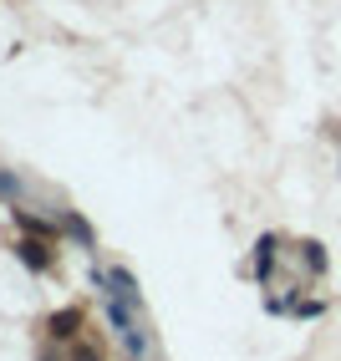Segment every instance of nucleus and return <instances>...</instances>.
I'll return each mask as SVG.
<instances>
[{
	"label": "nucleus",
	"instance_id": "obj_1",
	"mask_svg": "<svg viewBox=\"0 0 341 361\" xmlns=\"http://www.w3.org/2000/svg\"><path fill=\"white\" fill-rule=\"evenodd\" d=\"M107 285H112L107 295L128 300V305H138V285H133V275H128V270H107Z\"/></svg>",
	"mask_w": 341,
	"mask_h": 361
},
{
	"label": "nucleus",
	"instance_id": "obj_2",
	"mask_svg": "<svg viewBox=\"0 0 341 361\" xmlns=\"http://www.w3.org/2000/svg\"><path fill=\"white\" fill-rule=\"evenodd\" d=\"M0 199H20V178H11V173H0Z\"/></svg>",
	"mask_w": 341,
	"mask_h": 361
},
{
	"label": "nucleus",
	"instance_id": "obj_3",
	"mask_svg": "<svg viewBox=\"0 0 341 361\" xmlns=\"http://www.w3.org/2000/svg\"><path fill=\"white\" fill-rule=\"evenodd\" d=\"M77 321H82V316H77V310H66V316H61V321H52V331H56V336H71V326H77Z\"/></svg>",
	"mask_w": 341,
	"mask_h": 361
},
{
	"label": "nucleus",
	"instance_id": "obj_4",
	"mask_svg": "<svg viewBox=\"0 0 341 361\" xmlns=\"http://www.w3.org/2000/svg\"><path fill=\"white\" fill-rule=\"evenodd\" d=\"M20 255H26V264H31V270H41V264H46V255H41V245H20Z\"/></svg>",
	"mask_w": 341,
	"mask_h": 361
},
{
	"label": "nucleus",
	"instance_id": "obj_5",
	"mask_svg": "<svg viewBox=\"0 0 341 361\" xmlns=\"http://www.w3.org/2000/svg\"><path fill=\"white\" fill-rule=\"evenodd\" d=\"M77 361H97V351H87V346H82V351H77Z\"/></svg>",
	"mask_w": 341,
	"mask_h": 361
}]
</instances>
